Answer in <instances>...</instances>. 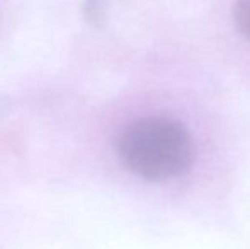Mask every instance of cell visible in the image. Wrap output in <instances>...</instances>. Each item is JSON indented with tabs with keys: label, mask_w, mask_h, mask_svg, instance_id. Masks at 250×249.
I'll return each mask as SVG.
<instances>
[{
	"label": "cell",
	"mask_w": 250,
	"mask_h": 249,
	"mask_svg": "<svg viewBox=\"0 0 250 249\" xmlns=\"http://www.w3.org/2000/svg\"><path fill=\"white\" fill-rule=\"evenodd\" d=\"M118 152L129 171L150 181L186 173L194 156L188 130L168 118H143L128 125L118 140Z\"/></svg>",
	"instance_id": "6da1fadb"
},
{
	"label": "cell",
	"mask_w": 250,
	"mask_h": 249,
	"mask_svg": "<svg viewBox=\"0 0 250 249\" xmlns=\"http://www.w3.org/2000/svg\"><path fill=\"white\" fill-rule=\"evenodd\" d=\"M233 17L242 36L250 41V0H237Z\"/></svg>",
	"instance_id": "7a4b0ae2"
},
{
	"label": "cell",
	"mask_w": 250,
	"mask_h": 249,
	"mask_svg": "<svg viewBox=\"0 0 250 249\" xmlns=\"http://www.w3.org/2000/svg\"><path fill=\"white\" fill-rule=\"evenodd\" d=\"M104 9H105L104 0H83V14H85L89 23L101 24L102 17H104Z\"/></svg>",
	"instance_id": "3957f363"
}]
</instances>
